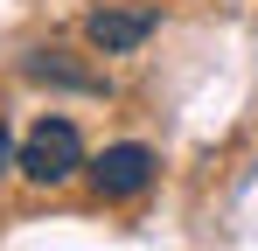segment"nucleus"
<instances>
[{"instance_id": "obj_1", "label": "nucleus", "mask_w": 258, "mask_h": 251, "mask_svg": "<svg viewBox=\"0 0 258 251\" xmlns=\"http://www.w3.org/2000/svg\"><path fill=\"white\" fill-rule=\"evenodd\" d=\"M84 133L70 119H35L21 133V147H14V174L28 181V189H63V181H77L84 174Z\"/></svg>"}, {"instance_id": "obj_2", "label": "nucleus", "mask_w": 258, "mask_h": 251, "mask_svg": "<svg viewBox=\"0 0 258 251\" xmlns=\"http://www.w3.org/2000/svg\"><path fill=\"white\" fill-rule=\"evenodd\" d=\"M154 174H161V161H154V147H140V140H119V147H105V154L84 161V181H91L98 203H140V196L154 189Z\"/></svg>"}, {"instance_id": "obj_3", "label": "nucleus", "mask_w": 258, "mask_h": 251, "mask_svg": "<svg viewBox=\"0 0 258 251\" xmlns=\"http://www.w3.org/2000/svg\"><path fill=\"white\" fill-rule=\"evenodd\" d=\"M154 28H161L154 7H98V14L84 21V42L98 49V56H133Z\"/></svg>"}, {"instance_id": "obj_4", "label": "nucleus", "mask_w": 258, "mask_h": 251, "mask_svg": "<svg viewBox=\"0 0 258 251\" xmlns=\"http://www.w3.org/2000/svg\"><path fill=\"white\" fill-rule=\"evenodd\" d=\"M28 77L35 84H56V91H84V98H105V77L84 70L70 49H28Z\"/></svg>"}, {"instance_id": "obj_5", "label": "nucleus", "mask_w": 258, "mask_h": 251, "mask_svg": "<svg viewBox=\"0 0 258 251\" xmlns=\"http://www.w3.org/2000/svg\"><path fill=\"white\" fill-rule=\"evenodd\" d=\"M14 147H21V140H14V133H7V126H0V181H7V174H14Z\"/></svg>"}]
</instances>
